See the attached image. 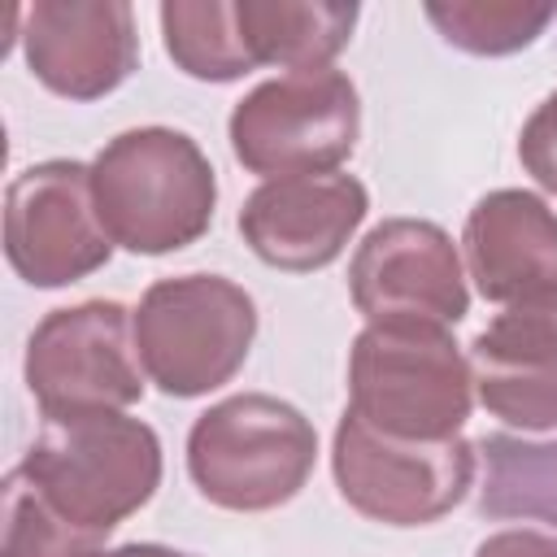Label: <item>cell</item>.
<instances>
[{"mask_svg":"<svg viewBox=\"0 0 557 557\" xmlns=\"http://www.w3.org/2000/svg\"><path fill=\"white\" fill-rule=\"evenodd\" d=\"M131 318L148 383L174 400H196L231 383L257 339V300L222 274L157 278Z\"/></svg>","mask_w":557,"mask_h":557,"instance_id":"5","label":"cell"},{"mask_svg":"<svg viewBox=\"0 0 557 557\" xmlns=\"http://www.w3.org/2000/svg\"><path fill=\"white\" fill-rule=\"evenodd\" d=\"M470 366L518 370L557 383V283L505 305L470 339Z\"/></svg>","mask_w":557,"mask_h":557,"instance_id":"18","label":"cell"},{"mask_svg":"<svg viewBox=\"0 0 557 557\" xmlns=\"http://www.w3.org/2000/svg\"><path fill=\"white\" fill-rule=\"evenodd\" d=\"M479 448L453 440H396L361 422L352 409L335 422L331 474L339 496L370 522L426 527L453 513L474 487Z\"/></svg>","mask_w":557,"mask_h":557,"instance_id":"7","label":"cell"},{"mask_svg":"<svg viewBox=\"0 0 557 557\" xmlns=\"http://www.w3.org/2000/svg\"><path fill=\"white\" fill-rule=\"evenodd\" d=\"M474 557H557V540L540 531H496L474 548Z\"/></svg>","mask_w":557,"mask_h":557,"instance_id":"22","label":"cell"},{"mask_svg":"<svg viewBox=\"0 0 557 557\" xmlns=\"http://www.w3.org/2000/svg\"><path fill=\"white\" fill-rule=\"evenodd\" d=\"M466 265L453 235L426 218H383L348 261V296L374 322L453 331L470 313Z\"/></svg>","mask_w":557,"mask_h":557,"instance_id":"10","label":"cell"},{"mask_svg":"<svg viewBox=\"0 0 557 557\" xmlns=\"http://www.w3.org/2000/svg\"><path fill=\"white\" fill-rule=\"evenodd\" d=\"M30 74L65 100H100L139 70V30L126 0H35L22 13Z\"/></svg>","mask_w":557,"mask_h":557,"instance_id":"11","label":"cell"},{"mask_svg":"<svg viewBox=\"0 0 557 557\" xmlns=\"http://www.w3.org/2000/svg\"><path fill=\"white\" fill-rule=\"evenodd\" d=\"M518 161L544 191L557 196V91L544 96L535 104V113L527 117V126L518 135Z\"/></svg>","mask_w":557,"mask_h":557,"instance_id":"21","label":"cell"},{"mask_svg":"<svg viewBox=\"0 0 557 557\" xmlns=\"http://www.w3.org/2000/svg\"><path fill=\"white\" fill-rule=\"evenodd\" d=\"M96 557H191V553H183V548H170V544H148V540H135V544L100 548Z\"/></svg>","mask_w":557,"mask_h":557,"instance_id":"23","label":"cell"},{"mask_svg":"<svg viewBox=\"0 0 557 557\" xmlns=\"http://www.w3.org/2000/svg\"><path fill=\"white\" fill-rule=\"evenodd\" d=\"M91 196L117 248L135 257H165L213 226L218 178L187 131L135 126L96 152Z\"/></svg>","mask_w":557,"mask_h":557,"instance_id":"1","label":"cell"},{"mask_svg":"<svg viewBox=\"0 0 557 557\" xmlns=\"http://www.w3.org/2000/svg\"><path fill=\"white\" fill-rule=\"evenodd\" d=\"M348 409L396 440H453L474 409V366L444 326L374 322L348 352Z\"/></svg>","mask_w":557,"mask_h":557,"instance_id":"4","label":"cell"},{"mask_svg":"<svg viewBox=\"0 0 557 557\" xmlns=\"http://www.w3.org/2000/svg\"><path fill=\"white\" fill-rule=\"evenodd\" d=\"M370 213V191L357 174H296L261 183L239 209V235L257 261L313 274L331 265Z\"/></svg>","mask_w":557,"mask_h":557,"instance_id":"12","label":"cell"},{"mask_svg":"<svg viewBox=\"0 0 557 557\" xmlns=\"http://www.w3.org/2000/svg\"><path fill=\"white\" fill-rule=\"evenodd\" d=\"M170 61L200 83H235L257 70L235 0H165L157 9Z\"/></svg>","mask_w":557,"mask_h":557,"instance_id":"16","label":"cell"},{"mask_svg":"<svg viewBox=\"0 0 557 557\" xmlns=\"http://www.w3.org/2000/svg\"><path fill=\"white\" fill-rule=\"evenodd\" d=\"M474 448L483 457V483H479L483 518L496 522L535 518L557 527V440L492 431Z\"/></svg>","mask_w":557,"mask_h":557,"instance_id":"15","label":"cell"},{"mask_svg":"<svg viewBox=\"0 0 557 557\" xmlns=\"http://www.w3.org/2000/svg\"><path fill=\"white\" fill-rule=\"evenodd\" d=\"M239 30L257 65L326 70L352 39L361 17L344 0H235Z\"/></svg>","mask_w":557,"mask_h":557,"instance_id":"14","label":"cell"},{"mask_svg":"<svg viewBox=\"0 0 557 557\" xmlns=\"http://www.w3.org/2000/svg\"><path fill=\"white\" fill-rule=\"evenodd\" d=\"M466 274L483 300L513 305L557 283V209L522 187H496L466 213Z\"/></svg>","mask_w":557,"mask_h":557,"instance_id":"13","label":"cell"},{"mask_svg":"<svg viewBox=\"0 0 557 557\" xmlns=\"http://www.w3.org/2000/svg\"><path fill=\"white\" fill-rule=\"evenodd\" d=\"M26 392L44 418L126 409L144 400L135 318L117 300H78L39 318L22 357Z\"/></svg>","mask_w":557,"mask_h":557,"instance_id":"8","label":"cell"},{"mask_svg":"<svg viewBox=\"0 0 557 557\" xmlns=\"http://www.w3.org/2000/svg\"><path fill=\"white\" fill-rule=\"evenodd\" d=\"M231 152L248 174L296 178V174H331L344 165L361 135V96L352 78L335 65L326 70H292L257 83L244 100H235Z\"/></svg>","mask_w":557,"mask_h":557,"instance_id":"6","label":"cell"},{"mask_svg":"<svg viewBox=\"0 0 557 557\" xmlns=\"http://www.w3.org/2000/svg\"><path fill=\"white\" fill-rule=\"evenodd\" d=\"M426 22L440 30V39L470 57H509L531 48L548 22L557 17V4L535 0H431L422 4Z\"/></svg>","mask_w":557,"mask_h":557,"instance_id":"17","label":"cell"},{"mask_svg":"<svg viewBox=\"0 0 557 557\" xmlns=\"http://www.w3.org/2000/svg\"><path fill=\"white\" fill-rule=\"evenodd\" d=\"M17 470L65 522L109 540L161 487V440L122 409L44 418Z\"/></svg>","mask_w":557,"mask_h":557,"instance_id":"2","label":"cell"},{"mask_svg":"<svg viewBox=\"0 0 557 557\" xmlns=\"http://www.w3.org/2000/svg\"><path fill=\"white\" fill-rule=\"evenodd\" d=\"M4 257L30 287H70L109 265L113 239L96 213L91 165L57 157L13 174L4 191Z\"/></svg>","mask_w":557,"mask_h":557,"instance_id":"9","label":"cell"},{"mask_svg":"<svg viewBox=\"0 0 557 557\" xmlns=\"http://www.w3.org/2000/svg\"><path fill=\"white\" fill-rule=\"evenodd\" d=\"M318 461L313 422L283 396L239 392L209 405L187 431L196 492L231 513H265L300 496Z\"/></svg>","mask_w":557,"mask_h":557,"instance_id":"3","label":"cell"},{"mask_svg":"<svg viewBox=\"0 0 557 557\" xmlns=\"http://www.w3.org/2000/svg\"><path fill=\"white\" fill-rule=\"evenodd\" d=\"M474 400L505 426H518L522 435L557 426V383L553 379L474 366Z\"/></svg>","mask_w":557,"mask_h":557,"instance_id":"20","label":"cell"},{"mask_svg":"<svg viewBox=\"0 0 557 557\" xmlns=\"http://www.w3.org/2000/svg\"><path fill=\"white\" fill-rule=\"evenodd\" d=\"M104 540L65 522L13 466L4 474V544L0 557H96Z\"/></svg>","mask_w":557,"mask_h":557,"instance_id":"19","label":"cell"}]
</instances>
